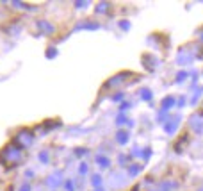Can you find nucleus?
<instances>
[{"label":"nucleus","mask_w":203,"mask_h":191,"mask_svg":"<svg viewBox=\"0 0 203 191\" xmlns=\"http://www.w3.org/2000/svg\"><path fill=\"white\" fill-rule=\"evenodd\" d=\"M18 141H23L22 145H30V143H32V134L27 132V130H23V132H20V136H18Z\"/></svg>","instance_id":"f03ea898"},{"label":"nucleus","mask_w":203,"mask_h":191,"mask_svg":"<svg viewBox=\"0 0 203 191\" xmlns=\"http://www.w3.org/2000/svg\"><path fill=\"white\" fill-rule=\"evenodd\" d=\"M22 161H23V150L18 148L16 145H9L7 148L2 152V163L6 166H9V168L22 163Z\"/></svg>","instance_id":"f257e3e1"}]
</instances>
